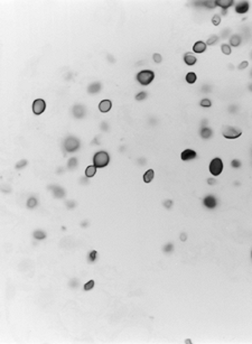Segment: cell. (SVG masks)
<instances>
[{"label":"cell","instance_id":"cell-27","mask_svg":"<svg viewBox=\"0 0 252 344\" xmlns=\"http://www.w3.org/2000/svg\"><path fill=\"white\" fill-rule=\"evenodd\" d=\"M34 237L36 239H44L46 238V233L43 231H36V232H34Z\"/></svg>","mask_w":252,"mask_h":344},{"label":"cell","instance_id":"cell-30","mask_svg":"<svg viewBox=\"0 0 252 344\" xmlns=\"http://www.w3.org/2000/svg\"><path fill=\"white\" fill-rule=\"evenodd\" d=\"M232 166H233V167H239V166H240V162H239V160H232Z\"/></svg>","mask_w":252,"mask_h":344},{"label":"cell","instance_id":"cell-32","mask_svg":"<svg viewBox=\"0 0 252 344\" xmlns=\"http://www.w3.org/2000/svg\"><path fill=\"white\" fill-rule=\"evenodd\" d=\"M207 182H208V184H211V185H214V184H215V181H214V179H212V178H210V179H207Z\"/></svg>","mask_w":252,"mask_h":344},{"label":"cell","instance_id":"cell-29","mask_svg":"<svg viewBox=\"0 0 252 344\" xmlns=\"http://www.w3.org/2000/svg\"><path fill=\"white\" fill-rule=\"evenodd\" d=\"M248 65H249V63H248L246 61H244V62H242V63H240V65H239V69H246V67H248Z\"/></svg>","mask_w":252,"mask_h":344},{"label":"cell","instance_id":"cell-16","mask_svg":"<svg viewBox=\"0 0 252 344\" xmlns=\"http://www.w3.org/2000/svg\"><path fill=\"white\" fill-rule=\"evenodd\" d=\"M186 82L187 83H189V84H194L196 82V80H197V75H196L194 72H188L186 74Z\"/></svg>","mask_w":252,"mask_h":344},{"label":"cell","instance_id":"cell-23","mask_svg":"<svg viewBox=\"0 0 252 344\" xmlns=\"http://www.w3.org/2000/svg\"><path fill=\"white\" fill-rule=\"evenodd\" d=\"M200 104H201V107H204V108H210L212 106V102H211L210 99H203Z\"/></svg>","mask_w":252,"mask_h":344},{"label":"cell","instance_id":"cell-2","mask_svg":"<svg viewBox=\"0 0 252 344\" xmlns=\"http://www.w3.org/2000/svg\"><path fill=\"white\" fill-rule=\"evenodd\" d=\"M136 79L138 81V83H140L141 85H149L151 82L155 79V72L151 69H142L137 74Z\"/></svg>","mask_w":252,"mask_h":344},{"label":"cell","instance_id":"cell-26","mask_svg":"<svg viewBox=\"0 0 252 344\" xmlns=\"http://www.w3.org/2000/svg\"><path fill=\"white\" fill-rule=\"evenodd\" d=\"M153 61H155L157 64L162 63V56L159 54V53H155V54L153 55Z\"/></svg>","mask_w":252,"mask_h":344},{"label":"cell","instance_id":"cell-12","mask_svg":"<svg viewBox=\"0 0 252 344\" xmlns=\"http://www.w3.org/2000/svg\"><path fill=\"white\" fill-rule=\"evenodd\" d=\"M214 3H215L216 6L221 7L222 9L226 10L229 7L233 6L234 1H233V0H215V1H214Z\"/></svg>","mask_w":252,"mask_h":344},{"label":"cell","instance_id":"cell-15","mask_svg":"<svg viewBox=\"0 0 252 344\" xmlns=\"http://www.w3.org/2000/svg\"><path fill=\"white\" fill-rule=\"evenodd\" d=\"M96 173V167L94 166V165H90V166H87L86 169H85V176L89 178L93 177L94 175H95Z\"/></svg>","mask_w":252,"mask_h":344},{"label":"cell","instance_id":"cell-9","mask_svg":"<svg viewBox=\"0 0 252 344\" xmlns=\"http://www.w3.org/2000/svg\"><path fill=\"white\" fill-rule=\"evenodd\" d=\"M111 108H112L111 100L104 99V100H102L99 104V110H100V112H102V113H107V112H109L110 110H111Z\"/></svg>","mask_w":252,"mask_h":344},{"label":"cell","instance_id":"cell-4","mask_svg":"<svg viewBox=\"0 0 252 344\" xmlns=\"http://www.w3.org/2000/svg\"><path fill=\"white\" fill-rule=\"evenodd\" d=\"M208 169H210V173L213 176H219L221 175V173L223 172V162L221 158L216 157L214 159L211 160L210 166H208Z\"/></svg>","mask_w":252,"mask_h":344},{"label":"cell","instance_id":"cell-17","mask_svg":"<svg viewBox=\"0 0 252 344\" xmlns=\"http://www.w3.org/2000/svg\"><path fill=\"white\" fill-rule=\"evenodd\" d=\"M230 44H231V46L237 47V46L241 44V37L239 36V35H233V36L230 38Z\"/></svg>","mask_w":252,"mask_h":344},{"label":"cell","instance_id":"cell-25","mask_svg":"<svg viewBox=\"0 0 252 344\" xmlns=\"http://www.w3.org/2000/svg\"><path fill=\"white\" fill-rule=\"evenodd\" d=\"M94 287V280H92V279H91V280H89L86 283V284L84 285V290H91L92 289V288H93Z\"/></svg>","mask_w":252,"mask_h":344},{"label":"cell","instance_id":"cell-8","mask_svg":"<svg viewBox=\"0 0 252 344\" xmlns=\"http://www.w3.org/2000/svg\"><path fill=\"white\" fill-rule=\"evenodd\" d=\"M196 156H197V154H196V151L193 150V149H185V150L180 154V158H182V160H184V162L194 159V158H196Z\"/></svg>","mask_w":252,"mask_h":344},{"label":"cell","instance_id":"cell-5","mask_svg":"<svg viewBox=\"0 0 252 344\" xmlns=\"http://www.w3.org/2000/svg\"><path fill=\"white\" fill-rule=\"evenodd\" d=\"M46 110V101L43 99H36L33 102V112L36 115H42Z\"/></svg>","mask_w":252,"mask_h":344},{"label":"cell","instance_id":"cell-14","mask_svg":"<svg viewBox=\"0 0 252 344\" xmlns=\"http://www.w3.org/2000/svg\"><path fill=\"white\" fill-rule=\"evenodd\" d=\"M153 177H155V172H153V169H148L144 175V182L145 183H147V184H149L150 182L153 179Z\"/></svg>","mask_w":252,"mask_h":344},{"label":"cell","instance_id":"cell-22","mask_svg":"<svg viewBox=\"0 0 252 344\" xmlns=\"http://www.w3.org/2000/svg\"><path fill=\"white\" fill-rule=\"evenodd\" d=\"M147 98V92H145V91H141V92H139L137 95H136V100L137 101H142V100H145Z\"/></svg>","mask_w":252,"mask_h":344},{"label":"cell","instance_id":"cell-33","mask_svg":"<svg viewBox=\"0 0 252 344\" xmlns=\"http://www.w3.org/2000/svg\"><path fill=\"white\" fill-rule=\"evenodd\" d=\"M182 239H183V240H185V239H186V234H185V233H183V234H182Z\"/></svg>","mask_w":252,"mask_h":344},{"label":"cell","instance_id":"cell-6","mask_svg":"<svg viewBox=\"0 0 252 344\" xmlns=\"http://www.w3.org/2000/svg\"><path fill=\"white\" fill-rule=\"evenodd\" d=\"M65 149L67 151H75L76 149L78 148V146H80V141H78V139L74 138V137H69V138H67L65 140Z\"/></svg>","mask_w":252,"mask_h":344},{"label":"cell","instance_id":"cell-24","mask_svg":"<svg viewBox=\"0 0 252 344\" xmlns=\"http://www.w3.org/2000/svg\"><path fill=\"white\" fill-rule=\"evenodd\" d=\"M212 24H213L214 26H219V25L221 24V17H220V15L213 16V18H212Z\"/></svg>","mask_w":252,"mask_h":344},{"label":"cell","instance_id":"cell-21","mask_svg":"<svg viewBox=\"0 0 252 344\" xmlns=\"http://www.w3.org/2000/svg\"><path fill=\"white\" fill-rule=\"evenodd\" d=\"M217 40H219V37L216 36V35H212V36H211L210 38L207 40L206 45L207 46H212V45H214V44H216V43H217Z\"/></svg>","mask_w":252,"mask_h":344},{"label":"cell","instance_id":"cell-7","mask_svg":"<svg viewBox=\"0 0 252 344\" xmlns=\"http://www.w3.org/2000/svg\"><path fill=\"white\" fill-rule=\"evenodd\" d=\"M249 2L248 1H240V2H237V5H235V12L237 14H246V12L249 11Z\"/></svg>","mask_w":252,"mask_h":344},{"label":"cell","instance_id":"cell-34","mask_svg":"<svg viewBox=\"0 0 252 344\" xmlns=\"http://www.w3.org/2000/svg\"><path fill=\"white\" fill-rule=\"evenodd\" d=\"M251 257H252V252H251Z\"/></svg>","mask_w":252,"mask_h":344},{"label":"cell","instance_id":"cell-3","mask_svg":"<svg viewBox=\"0 0 252 344\" xmlns=\"http://www.w3.org/2000/svg\"><path fill=\"white\" fill-rule=\"evenodd\" d=\"M222 135L226 139H237L241 137L242 131L237 127H231V126H225L222 129Z\"/></svg>","mask_w":252,"mask_h":344},{"label":"cell","instance_id":"cell-31","mask_svg":"<svg viewBox=\"0 0 252 344\" xmlns=\"http://www.w3.org/2000/svg\"><path fill=\"white\" fill-rule=\"evenodd\" d=\"M164 204H165L166 208H170V205H173V202H171V201H167V202H165Z\"/></svg>","mask_w":252,"mask_h":344},{"label":"cell","instance_id":"cell-28","mask_svg":"<svg viewBox=\"0 0 252 344\" xmlns=\"http://www.w3.org/2000/svg\"><path fill=\"white\" fill-rule=\"evenodd\" d=\"M37 205V201L35 199H28V202H27V206L29 208H35V206Z\"/></svg>","mask_w":252,"mask_h":344},{"label":"cell","instance_id":"cell-19","mask_svg":"<svg viewBox=\"0 0 252 344\" xmlns=\"http://www.w3.org/2000/svg\"><path fill=\"white\" fill-rule=\"evenodd\" d=\"M100 89H101V84H100V83H93V84H91V86L89 88V92H90V93H96Z\"/></svg>","mask_w":252,"mask_h":344},{"label":"cell","instance_id":"cell-13","mask_svg":"<svg viewBox=\"0 0 252 344\" xmlns=\"http://www.w3.org/2000/svg\"><path fill=\"white\" fill-rule=\"evenodd\" d=\"M184 62H185V64L188 65V66H193V65H195L196 64L197 58H196V56L191 54V53H186V54L184 55Z\"/></svg>","mask_w":252,"mask_h":344},{"label":"cell","instance_id":"cell-10","mask_svg":"<svg viewBox=\"0 0 252 344\" xmlns=\"http://www.w3.org/2000/svg\"><path fill=\"white\" fill-rule=\"evenodd\" d=\"M206 48H207L206 43L202 42V40L196 42L195 44H194V46H193V51H194V53H197V54H202V53H204V52L206 51Z\"/></svg>","mask_w":252,"mask_h":344},{"label":"cell","instance_id":"cell-1","mask_svg":"<svg viewBox=\"0 0 252 344\" xmlns=\"http://www.w3.org/2000/svg\"><path fill=\"white\" fill-rule=\"evenodd\" d=\"M110 163V155L104 150H100L95 153L93 156V165L96 168H103L107 167Z\"/></svg>","mask_w":252,"mask_h":344},{"label":"cell","instance_id":"cell-18","mask_svg":"<svg viewBox=\"0 0 252 344\" xmlns=\"http://www.w3.org/2000/svg\"><path fill=\"white\" fill-rule=\"evenodd\" d=\"M201 136L202 138H210L211 136H212V130L210 129V128H203V129L201 130Z\"/></svg>","mask_w":252,"mask_h":344},{"label":"cell","instance_id":"cell-11","mask_svg":"<svg viewBox=\"0 0 252 344\" xmlns=\"http://www.w3.org/2000/svg\"><path fill=\"white\" fill-rule=\"evenodd\" d=\"M204 205L206 206L207 208H214L217 205L216 199L214 196H212V195H207L204 199Z\"/></svg>","mask_w":252,"mask_h":344},{"label":"cell","instance_id":"cell-20","mask_svg":"<svg viewBox=\"0 0 252 344\" xmlns=\"http://www.w3.org/2000/svg\"><path fill=\"white\" fill-rule=\"evenodd\" d=\"M221 51H222L223 54L225 55H230L231 54V47H230V45H228V44H222V46H221Z\"/></svg>","mask_w":252,"mask_h":344}]
</instances>
